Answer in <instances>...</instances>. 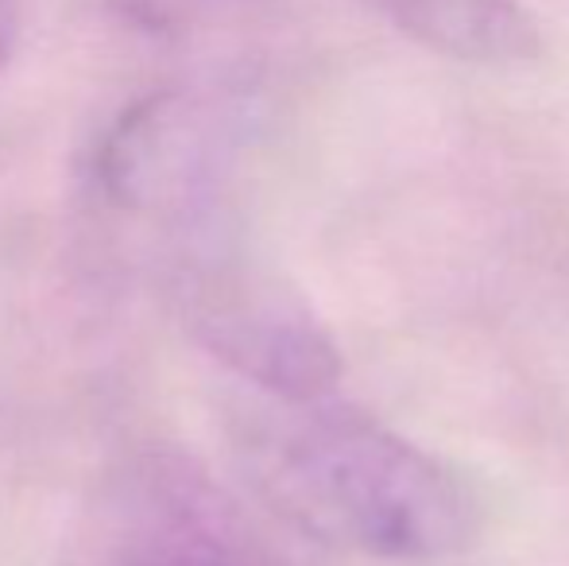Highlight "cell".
I'll list each match as a JSON object with an SVG mask.
<instances>
[{"label":"cell","instance_id":"6da1fadb","mask_svg":"<svg viewBox=\"0 0 569 566\" xmlns=\"http://www.w3.org/2000/svg\"><path fill=\"white\" fill-rule=\"evenodd\" d=\"M244 438L256 489L322 544L372 559H446L477 536V497L446 461L341 404L276 400Z\"/></svg>","mask_w":569,"mask_h":566},{"label":"cell","instance_id":"7a4b0ae2","mask_svg":"<svg viewBox=\"0 0 569 566\" xmlns=\"http://www.w3.org/2000/svg\"><path fill=\"white\" fill-rule=\"evenodd\" d=\"M182 307L194 338L271 400H322L341 380V354L291 284L244 260L190 272Z\"/></svg>","mask_w":569,"mask_h":566},{"label":"cell","instance_id":"3957f363","mask_svg":"<svg viewBox=\"0 0 569 566\" xmlns=\"http://www.w3.org/2000/svg\"><path fill=\"white\" fill-rule=\"evenodd\" d=\"M120 566H263L237 505L187 458H151L128 485Z\"/></svg>","mask_w":569,"mask_h":566},{"label":"cell","instance_id":"277c9868","mask_svg":"<svg viewBox=\"0 0 569 566\" xmlns=\"http://www.w3.org/2000/svg\"><path fill=\"white\" fill-rule=\"evenodd\" d=\"M415 43L477 67H523L542 54V31L519 0H365Z\"/></svg>","mask_w":569,"mask_h":566},{"label":"cell","instance_id":"5b68a950","mask_svg":"<svg viewBox=\"0 0 569 566\" xmlns=\"http://www.w3.org/2000/svg\"><path fill=\"white\" fill-rule=\"evenodd\" d=\"M16 39V0H0V67L8 62Z\"/></svg>","mask_w":569,"mask_h":566}]
</instances>
